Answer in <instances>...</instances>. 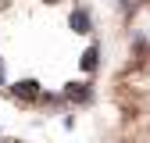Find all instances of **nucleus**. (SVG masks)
<instances>
[{"mask_svg":"<svg viewBox=\"0 0 150 143\" xmlns=\"http://www.w3.org/2000/svg\"><path fill=\"white\" fill-rule=\"evenodd\" d=\"M0 86H4V61H0Z\"/></svg>","mask_w":150,"mask_h":143,"instance_id":"obj_5","label":"nucleus"},{"mask_svg":"<svg viewBox=\"0 0 150 143\" xmlns=\"http://www.w3.org/2000/svg\"><path fill=\"white\" fill-rule=\"evenodd\" d=\"M64 97H71V100H89V89H86V82H68Z\"/></svg>","mask_w":150,"mask_h":143,"instance_id":"obj_3","label":"nucleus"},{"mask_svg":"<svg viewBox=\"0 0 150 143\" xmlns=\"http://www.w3.org/2000/svg\"><path fill=\"white\" fill-rule=\"evenodd\" d=\"M97 57H100V50L89 47V50L82 54V72H93V68H97Z\"/></svg>","mask_w":150,"mask_h":143,"instance_id":"obj_4","label":"nucleus"},{"mask_svg":"<svg viewBox=\"0 0 150 143\" xmlns=\"http://www.w3.org/2000/svg\"><path fill=\"white\" fill-rule=\"evenodd\" d=\"M11 93H14V97H22V100H32L36 93H40V82H36V79H22V82H14V86H11Z\"/></svg>","mask_w":150,"mask_h":143,"instance_id":"obj_1","label":"nucleus"},{"mask_svg":"<svg viewBox=\"0 0 150 143\" xmlns=\"http://www.w3.org/2000/svg\"><path fill=\"white\" fill-rule=\"evenodd\" d=\"M0 143H4V139H0Z\"/></svg>","mask_w":150,"mask_h":143,"instance_id":"obj_6","label":"nucleus"},{"mask_svg":"<svg viewBox=\"0 0 150 143\" xmlns=\"http://www.w3.org/2000/svg\"><path fill=\"white\" fill-rule=\"evenodd\" d=\"M71 29L79 32V36H86V32H93V22H89V14L79 7V11H71Z\"/></svg>","mask_w":150,"mask_h":143,"instance_id":"obj_2","label":"nucleus"}]
</instances>
